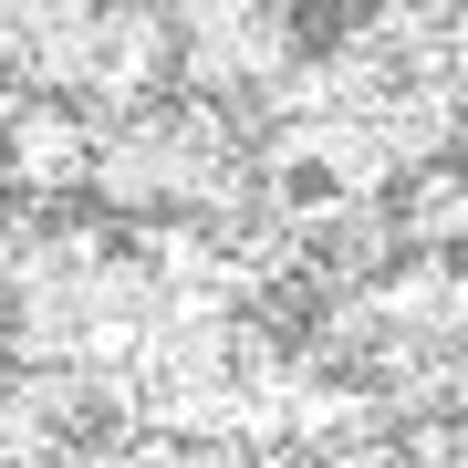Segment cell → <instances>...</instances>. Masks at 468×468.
Here are the masks:
<instances>
[{
  "mask_svg": "<svg viewBox=\"0 0 468 468\" xmlns=\"http://www.w3.org/2000/svg\"><path fill=\"white\" fill-rule=\"evenodd\" d=\"M250 167V135L218 115L208 94H177V104H115V115H94V198H115L135 218H198L218 187Z\"/></svg>",
  "mask_w": 468,
  "mask_h": 468,
  "instance_id": "6da1fadb",
  "label": "cell"
},
{
  "mask_svg": "<svg viewBox=\"0 0 468 468\" xmlns=\"http://www.w3.org/2000/svg\"><path fill=\"white\" fill-rule=\"evenodd\" d=\"M458 94H468V84H458Z\"/></svg>",
  "mask_w": 468,
  "mask_h": 468,
  "instance_id": "3957f363",
  "label": "cell"
},
{
  "mask_svg": "<svg viewBox=\"0 0 468 468\" xmlns=\"http://www.w3.org/2000/svg\"><path fill=\"white\" fill-rule=\"evenodd\" d=\"M32 21H42V0H0V73L21 63V42H32Z\"/></svg>",
  "mask_w": 468,
  "mask_h": 468,
  "instance_id": "7a4b0ae2",
  "label": "cell"
}]
</instances>
